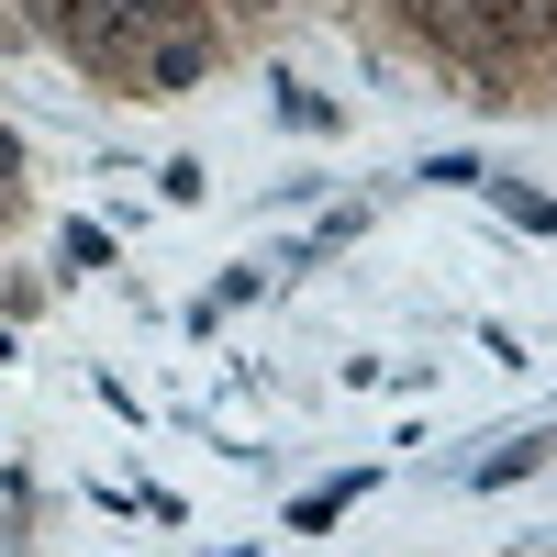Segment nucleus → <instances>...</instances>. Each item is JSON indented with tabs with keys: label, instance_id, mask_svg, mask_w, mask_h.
I'll use <instances>...</instances> for the list:
<instances>
[{
	"label": "nucleus",
	"instance_id": "nucleus-1",
	"mask_svg": "<svg viewBox=\"0 0 557 557\" xmlns=\"http://www.w3.org/2000/svg\"><path fill=\"white\" fill-rule=\"evenodd\" d=\"M201 67H212V34H201V23H168V34L134 45V78H146V101H178V89H201Z\"/></svg>",
	"mask_w": 557,
	"mask_h": 557
},
{
	"label": "nucleus",
	"instance_id": "nucleus-2",
	"mask_svg": "<svg viewBox=\"0 0 557 557\" xmlns=\"http://www.w3.org/2000/svg\"><path fill=\"white\" fill-rule=\"evenodd\" d=\"M546 446H557V435H513L502 457H480V491H491V480H524V469H546Z\"/></svg>",
	"mask_w": 557,
	"mask_h": 557
},
{
	"label": "nucleus",
	"instance_id": "nucleus-3",
	"mask_svg": "<svg viewBox=\"0 0 557 557\" xmlns=\"http://www.w3.org/2000/svg\"><path fill=\"white\" fill-rule=\"evenodd\" d=\"M480 190H491L502 212H513V223H524V235H557V201H535V190H513V178H480Z\"/></svg>",
	"mask_w": 557,
	"mask_h": 557
},
{
	"label": "nucleus",
	"instance_id": "nucleus-4",
	"mask_svg": "<svg viewBox=\"0 0 557 557\" xmlns=\"http://www.w3.org/2000/svg\"><path fill=\"white\" fill-rule=\"evenodd\" d=\"M357 491H368V480H335V491H312V502H301V513H290V524H301V535H323V524H335V513H346V502H357Z\"/></svg>",
	"mask_w": 557,
	"mask_h": 557
},
{
	"label": "nucleus",
	"instance_id": "nucleus-5",
	"mask_svg": "<svg viewBox=\"0 0 557 557\" xmlns=\"http://www.w3.org/2000/svg\"><path fill=\"white\" fill-rule=\"evenodd\" d=\"M223 12H278V0H223Z\"/></svg>",
	"mask_w": 557,
	"mask_h": 557
}]
</instances>
